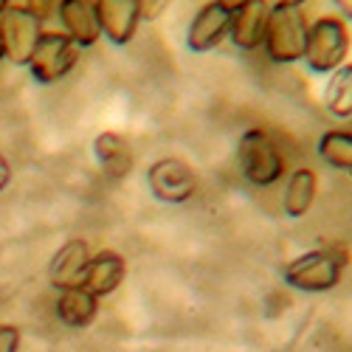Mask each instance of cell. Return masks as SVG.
<instances>
[{
    "mask_svg": "<svg viewBox=\"0 0 352 352\" xmlns=\"http://www.w3.org/2000/svg\"><path fill=\"white\" fill-rule=\"evenodd\" d=\"M124 256L116 254V251H99L96 256H91L87 262V271H85V290L91 293V296H110V293L122 285L124 279Z\"/></svg>",
    "mask_w": 352,
    "mask_h": 352,
    "instance_id": "4fadbf2b",
    "label": "cell"
},
{
    "mask_svg": "<svg viewBox=\"0 0 352 352\" xmlns=\"http://www.w3.org/2000/svg\"><path fill=\"white\" fill-rule=\"evenodd\" d=\"M228 20H231V3H206L189 23V34H186L189 51L206 54L217 48L220 40L228 37Z\"/></svg>",
    "mask_w": 352,
    "mask_h": 352,
    "instance_id": "9c48e42d",
    "label": "cell"
},
{
    "mask_svg": "<svg viewBox=\"0 0 352 352\" xmlns=\"http://www.w3.org/2000/svg\"><path fill=\"white\" fill-rule=\"evenodd\" d=\"M316 189H318V178L313 169H296L290 175L285 197H282V209L287 217H305L316 200Z\"/></svg>",
    "mask_w": 352,
    "mask_h": 352,
    "instance_id": "2e32d148",
    "label": "cell"
},
{
    "mask_svg": "<svg viewBox=\"0 0 352 352\" xmlns=\"http://www.w3.org/2000/svg\"><path fill=\"white\" fill-rule=\"evenodd\" d=\"M146 184H150V192L164 203H186L197 189L195 169L178 158L155 161L146 172Z\"/></svg>",
    "mask_w": 352,
    "mask_h": 352,
    "instance_id": "52a82bcc",
    "label": "cell"
},
{
    "mask_svg": "<svg viewBox=\"0 0 352 352\" xmlns=\"http://www.w3.org/2000/svg\"><path fill=\"white\" fill-rule=\"evenodd\" d=\"M237 164L245 181L254 186H271L282 178L285 158L276 141L265 130H245L237 144Z\"/></svg>",
    "mask_w": 352,
    "mask_h": 352,
    "instance_id": "7a4b0ae2",
    "label": "cell"
},
{
    "mask_svg": "<svg viewBox=\"0 0 352 352\" xmlns=\"http://www.w3.org/2000/svg\"><path fill=\"white\" fill-rule=\"evenodd\" d=\"M87 262H91V248H87V243L85 240H68L51 259V268H48L51 285L60 287V290L82 287Z\"/></svg>",
    "mask_w": 352,
    "mask_h": 352,
    "instance_id": "8fae6325",
    "label": "cell"
},
{
    "mask_svg": "<svg viewBox=\"0 0 352 352\" xmlns=\"http://www.w3.org/2000/svg\"><path fill=\"white\" fill-rule=\"evenodd\" d=\"M40 20H34L28 12L17 9L14 3H6L0 14V43H3V60L14 65H28L34 54V45L40 40Z\"/></svg>",
    "mask_w": 352,
    "mask_h": 352,
    "instance_id": "8992f818",
    "label": "cell"
},
{
    "mask_svg": "<svg viewBox=\"0 0 352 352\" xmlns=\"http://www.w3.org/2000/svg\"><path fill=\"white\" fill-rule=\"evenodd\" d=\"M9 184H12V164L3 153H0V192H3Z\"/></svg>",
    "mask_w": 352,
    "mask_h": 352,
    "instance_id": "ffe728a7",
    "label": "cell"
},
{
    "mask_svg": "<svg viewBox=\"0 0 352 352\" xmlns=\"http://www.w3.org/2000/svg\"><path fill=\"white\" fill-rule=\"evenodd\" d=\"M341 271H344V259L336 256L333 251H307L287 262L282 268V279L296 290L321 293L341 282Z\"/></svg>",
    "mask_w": 352,
    "mask_h": 352,
    "instance_id": "277c9868",
    "label": "cell"
},
{
    "mask_svg": "<svg viewBox=\"0 0 352 352\" xmlns=\"http://www.w3.org/2000/svg\"><path fill=\"white\" fill-rule=\"evenodd\" d=\"M324 104L338 119H349L352 116V65H341L333 79L324 87Z\"/></svg>",
    "mask_w": 352,
    "mask_h": 352,
    "instance_id": "e0dca14e",
    "label": "cell"
},
{
    "mask_svg": "<svg viewBox=\"0 0 352 352\" xmlns=\"http://www.w3.org/2000/svg\"><path fill=\"white\" fill-rule=\"evenodd\" d=\"M346 48H349L346 25L338 17H321L307 28V43H305L302 60L316 74H330V71L341 68Z\"/></svg>",
    "mask_w": 352,
    "mask_h": 352,
    "instance_id": "3957f363",
    "label": "cell"
},
{
    "mask_svg": "<svg viewBox=\"0 0 352 352\" xmlns=\"http://www.w3.org/2000/svg\"><path fill=\"white\" fill-rule=\"evenodd\" d=\"M265 51L274 63L287 65L305 56V43H307V14L299 3H282L268 9V23H265Z\"/></svg>",
    "mask_w": 352,
    "mask_h": 352,
    "instance_id": "6da1fadb",
    "label": "cell"
},
{
    "mask_svg": "<svg viewBox=\"0 0 352 352\" xmlns=\"http://www.w3.org/2000/svg\"><path fill=\"white\" fill-rule=\"evenodd\" d=\"M99 32L110 37L116 45H127L141 20V3L138 0H99L94 3Z\"/></svg>",
    "mask_w": 352,
    "mask_h": 352,
    "instance_id": "ba28073f",
    "label": "cell"
},
{
    "mask_svg": "<svg viewBox=\"0 0 352 352\" xmlns=\"http://www.w3.org/2000/svg\"><path fill=\"white\" fill-rule=\"evenodd\" d=\"M99 313V299L91 296L85 287H71V290H63L60 299H56V316H60L63 324L68 327H87L94 324V318Z\"/></svg>",
    "mask_w": 352,
    "mask_h": 352,
    "instance_id": "5bb4252c",
    "label": "cell"
},
{
    "mask_svg": "<svg viewBox=\"0 0 352 352\" xmlns=\"http://www.w3.org/2000/svg\"><path fill=\"white\" fill-rule=\"evenodd\" d=\"M318 155L333 169H352V135L346 130H330L318 141Z\"/></svg>",
    "mask_w": 352,
    "mask_h": 352,
    "instance_id": "ac0fdd59",
    "label": "cell"
},
{
    "mask_svg": "<svg viewBox=\"0 0 352 352\" xmlns=\"http://www.w3.org/2000/svg\"><path fill=\"white\" fill-rule=\"evenodd\" d=\"M94 153L102 164V169L110 175V178H124L133 169V153H130V144L116 135V133H102L94 141Z\"/></svg>",
    "mask_w": 352,
    "mask_h": 352,
    "instance_id": "9a60e30c",
    "label": "cell"
},
{
    "mask_svg": "<svg viewBox=\"0 0 352 352\" xmlns=\"http://www.w3.org/2000/svg\"><path fill=\"white\" fill-rule=\"evenodd\" d=\"M79 63V48L65 37V34H56V32H43L34 54L28 60V68H32V76L43 85L51 82H60L65 79Z\"/></svg>",
    "mask_w": 352,
    "mask_h": 352,
    "instance_id": "5b68a950",
    "label": "cell"
},
{
    "mask_svg": "<svg viewBox=\"0 0 352 352\" xmlns=\"http://www.w3.org/2000/svg\"><path fill=\"white\" fill-rule=\"evenodd\" d=\"M0 60H3V43H0Z\"/></svg>",
    "mask_w": 352,
    "mask_h": 352,
    "instance_id": "44dd1931",
    "label": "cell"
},
{
    "mask_svg": "<svg viewBox=\"0 0 352 352\" xmlns=\"http://www.w3.org/2000/svg\"><path fill=\"white\" fill-rule=\"evenodd\" d=\"M265 23H268V6L262 0L234 3L228 20V37L240 51H254L256 45H262V37H265Z\"/></svg>",
    "mask_w": 352,
    "mask_h": 352,
    "instance_id": "30bf717a",
    "label": "cell"
},
{
    "mask_svg": "<svg viewBox=\"0 0 352 352\" xmlns=\"http://www.w3.org/2000/svg\"><path fill=\"white\" fill-rule=\"evenodd\" d=\"M20 346V333L12 324H0V352H17Z\"/></svg>",
    "mask_w": 352,
    "mask_h": 352,
    "instance_id": "d6986e66",
    "label": "cell"
},
{
    "mask_svg": "<svg viewBox=\"0 0 352 352\" xmlns=\"http://www.w3.org/2000/svg\"><path fill=\"white\" fill-rule=\"evenodd\" d=\"M56 9H60V20L65 25V37L76 48H87L99 40L102 32L94 3H87V0H63V3H56Z\"/></svg>",
    "mask_w": 352,
    "mask_h": 352,
    "instance_id": "7c38bea8",
    "label": "cell"
}]
</instances>
